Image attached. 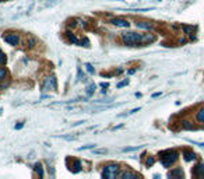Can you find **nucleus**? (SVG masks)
<instances>
[{
    "mask_svg": "<svg viewBox=\"0 0 204 179\" xmlns=\"http://www.w3.org/2000/svg\"><path fill=\"white\" fill-rule=\"evenodd\" d=\"M123 42L129 46H133V45H140V43H144L145 45V41H144V35L143 34H137V32H126L123 34L122 37Z\"/></svg>",
    "mask_w": 204,
    "mask_h": 179,
    "instance_id": "obj_1",
    "label": "nucleus"
},
{
    "mask_svg": "<svg viewBox=\"0 0 204 179\" xmlns=\"http://www.w3.org/2000/svg\"><path fill=\"white\" fill-rule=\"evenodd\" d=\"M161 161H162V165L165 166V168H169V166L172 165V164L178 159V153L176 151H173V150H168V151H165V153L161 154Z\"/></svg>",
    "mask_w": 204,
    "mask_h": 179,
    "instance_id": "obj_2",
    "label": "nucleus"
},
{
    "mask_svg": "<svg viewBox=\"0 0 204 179\" xmlns=\"http://www.w3.org/2000/svg\"><path fill=\"white\" fill-rule=\"evenodd\" d=\"M119 171H120V166L116 165V164H111V165H106L102 171V176L106 179H115L118 176Z\"/></svg>",
    "mask_w": 204,
    "mask_h": 179,
    "instance_id": "obj_3",
    "label": "nucleus"
},
{
    "mask_svg": "<svg viewBox=\"0 0 204 179\" xmlns=\"http://www.w3.org/2000/svg\"><path fill=\"white\" fill-rule=\"evenodd\" d=\"M56 88V79L55 77H48V79L43 81V91H49V90H55Z\"/></svg>",
    "mask_w": 204,
    "mask_h": 179,
    "instance_id": "obj_4",
    "label": "nucleus"
},
{
    "mask_svg": "<svg viewBox=\"0 0 204 179\" xmlns=\"http://www.w3.org/2000/svg\"><path fill=\"white\" fill-rule=\"evenodd\" d=\"M4 39H6V42H9L10 45H13V46H17V45H18V42H20V37H18V35H16V34L7 35Z\"/></svg>",
    "mask_w": 204,
    "mask_h": 179,
    "instance_id": "obj_5",
    "label": "nucleus"
},
{
    "mask_svg": "<svg viewBox=\"0 0 204 179\" xmlns=\"http://www.w3.org/2000/svg\"><path fill=\"white\" fill-rule=\"evenodd\" d=\"M111 23L113 24V25H118V27H130V23H127L126 20H123V18H112L111 20Z\"/></svg>",
    "mask_w": 204,
    "mask_h": 179,
    "instance_id": "obj_6",
    "label": "nucleus"
},
{
    "mask_svg": "<svg viewBox=\"0 0 204 179\" xmlns=\"http://www.w3.org/2000/svg\"><path fill=\"white\" fill-rule=\"evenodd\" d=\"M137 27L138 28H143V30H152L154 28V25L151 23H147V21H138Z\"/></svg>",
    "mask_w": 204,
    "mask_h": 179,
    "instance_id": "obj_7",
    "label": "nucleus"
},
{
    "mask_svg": "<svg viewBox=\"0 0 204 179\" xmlns=\"http://www.w3.org/2000/svg\"><path fill=\"white\" fill-rule=\"evenodd\" d=\"M194 175L196 176H204V164H199L197 166H196V172H194Z\"/></svg>",
    "mask_w": 204,
    "mask_h": 179,
    "instance_id": "obj_8",
    "label": "nucleus"
},
{
    "mask_svg": "<svg viewBox=\"0 0 204 179\" xmlns=\"http://www.w3.org/2000/svg\"><path fill=\"white\" fill-rule=\"evenodd\" d=\"M183 157H184V159H186V161H193V159L196 158V154H194L193 151H184Z\"/></svg>",
    "mask_w": 204,
    "mask_h": 179,
    "instance_id": "obj_9",
    "label": "nucleus"
},
{
    "mask_svg": "<svg viewBox=\"0 0 204 179\" xmlns=\"http://www.w3.org/2000/svg\"><path fill=\"white\" fill-rule=\"evenodd\" d=\"M35 171H36V174H38L39 178H43V168H42V164H41V163L35 164Z\"/></svg>",
    "mask_w": 204,
    "mask_h": 179,
    "instance_id": "obj_10",
    "label": "nucleus"
},
{
    "mask_svg": "<svg viewBox=\"0 0 204 179\" xmlns=\"http://www.w3.org/2000/svg\"><path fill=\"white\" fill-rule=\"evenodd\" d=\"M120 178L122 179H133V178H137L134 172H122L120 174Z\"/></svg>",
    "mask_w": 204,
    "mask_h": 179,
    "instance_id": "obj_11",
    "label": "nucleus"
},
{
    "mask_svg": "<svg viewBox=\"0 0 204 179\" xmlns=\"http://www.w3.org/2000/svg\"><path fill=\"white\" fill-rule=\"evenodd\" d=\"M67 37H69V39L73 43H76V45H80V43H81V41H78V39H77V38L74 37V35H73L71 32H67Z\"/></svg>",
    "mask_w": 204,
    "mask_h": 179,
    "instance_id": "obj_12",
    "label": "nucleus"
},
{
    "mask_svg": "<svg viewBox=\"0 0 204 179\" xmlns=\"http://www.w3.org/2000/svg\"><path fill=\"white\" fill-rule=\"evenodd\" d=\"M173 176H179V178H182V176H183L182 169H176V171H173V172L169 174V178H173Z\"/></svg>",
    "mask_w": 204,
    "mask_h": 179,
    "instance_id": "obj_13",
    "label": "nucleus"
},
{
    "mask_svg": "<svg viewBox=\"0 0 204 179\" xmlns=\"http://www.w3.org/2000/svg\"><path fill=\"white\" fill-rule=\"evenodd\" d=\"M95 84L94 83H91L89 84V87H87V94H88V95H92V94L95 93Z\"/></svg>",
    "mask_w": 204,
    "mask_h": 179,
    "instance_id": "obj_14",
    "label": "nucleus"
},
{
    "mask_svg": "<svg viewBox=\"0 0 204 179\" xmlns=\"http://www.w3.org/2000/svg\"><path fill=\"white\" fill-rule=\"evenodd\" d=\"M197 120L201 122V123H204V108H201V109L197 112Z\"/></svg>",
    "mask_w": 204,
    "mask_h": 179,
    "instance_id": "obj_15",
    "label": "nucleus"
},
{
    "mask_svg": "<svg viewBox=\"0 0 204 179\" xmlns=\"http://www.w3.org/2000/svg\"><path fill=\"white\" fill-rule=\"evenodd\" d=\"M6 76H7V70L4 67H0V81L6 79Z\"/></svg>",
    "mask_w": 204,
    "mask_h": 179,
    "instance_id": "obj_16",
    "label": "nucleus"
},
{
    "mask_svg": "<svg viewBox=\"0 0 204 179\" xmlns=\"http://www.w3.org/2000/svg\"><path fill=\"white\" fill-rule=\"evenodd\" d=\"M182 123H183L182 126H183L184 129H194V126H193V125H190V122H188V120H184V122H182Z\"/></svg>",
    "mask_w": 204,
    "mask_h": 179,
    "instance_id": "obj_17",
    "label": "nucleus"
},
{
    "mask_svg": "<svg viewBox=\"0 0 204 179\" xmlns=\"http://www.w3.org/2000/svg\"><path fill=\"white\" fill-rule=\"evenodd\" d=\"M6 60H7V57L4 56V53L0 52V64H4L6 63Z\"/></svg>",
    "mask_w": 204,
    "mask_h": 179,
    "instance_id": "obj_18",
    "label": "nucleus"
},
{
    "mask_svg": "<svg viewBox=\"0 0 204 179\" xmlns=\"http://www.w3.org/2000/svg\"><path fill=\"white\" fill-rule=\"evenodd\" d=\"M154 163H155V158L154 157H150V158L147 159V166H151Z\"/></svg>",
    "mask_w": 204,
    "mask_h": 179,
    "instance_id": "obj_19",
    "label": "nucleus"
},
{
    "mask_svg": "<svg viewBox=\"0 0 204 179\" xmlns=\"http://www.w3.org/2000/svg\"><path fill=\"white\" fill-rule=\"evenodd\" d=\"M86 69H87V71H88L89 74H94V69H92V66H91V64H88V63H87V64H86Z\"/></svg>",
    "mask_w": 204,
    "mask_h": 179,
    "instance_id": "obj_20",
    "label": "nucleus"
},
{
    "mask_svg": "<svg viewBox=\"0 0 204 179\" xmlns=\"http://www.w3.org/2000/svg\"><path fill=\"white\" fill-rule=\"evenodd\" d=\"M60 139H64V140H77V136H60Z\"/></svg>",
    "mask_w": 204,
    "mask_h": 179,
    "instance_id": "obj_21",
    "label": "nucleus"
},
{
    "mask_svg": "<svg viewBox=\"0 0 204 179\" xmlns=\"http://www.w3.org/2000/svg\"><path fill=\"white\" fill-rule=\"evenodd\" d=\"M80 45H82V46H89V41L88 39H87V38H84V39H82L81 41V43H80Z\"/></svg>",
    "mask_w": 204,
    "mask_h": 179,
    "instance_id": "obj_22",
    "label": "nucleus"
},
{
    "mask_svg": "<svg viewBox=\"0 0 204 179\" xmlns=\"http://www.w3.org/2000/svg\"><path fill=\"white\" fill-rule=\"evenodd\" d=\"M95 147V144H89V146H84L80 148V151H84V150H89V148H94Z\"/></svg>",
    "mask_w": 204,
    "mask_h": 179,
    "instance_id": "obj_23",
    "label": "nucleus"
},
{
    "mask_svg": "<svg viewBox=\"0 0 204 179\" xmlns=\"http://www.w3.org/2000/svg\"><path fill=\"white\" fill-rule=\"evenodd\" d=\"M189 143H191V144H196V146H200V147H204V143H200V141H194V140H189Z\"/></svg>",
    "mask_w": 204,
    "mask_h": 179,
    "instance_id": "obj_24",
    "label": "nucleus"
},
{
    "mask_svg": "<svg viewBox=\"0 0 204 179\" xmlns=\"http://www.w3.org/2000/svg\"><path fill=\"white\" fill-rule=\"evenodd\" d=\"M183 30L186 31V32H191V31L194 30V27H188V25H184V27H183Z\"/></svg>",
    "mask_w": 204,
    "mask_h": 179,
    "instance_id": "obj_25",
    "label": "nucleus"
},
{
    "mask_svg": "<svg viewBox=\"0 0 204 179\" xmlns=\"http://www.w3.org/2000/svg\"><path fill=\"white\" fill-rule=\"evenodd\" d=\"M138 148H140V146H138V147H130V148H125L123 151H136V150H138Z\"/></svg>",
    "mask_w": 204,
    "mask_h": 179,
    "instance_id": "obj_26",
    "label": "nucleus"
},
{
    "mask_svg": "<svg viewBox=\"0 0 204 179\" xmlns=\"http://www.w3.org/2000/svg\"><path fill=\"white\" fill-rule=\"evenodd\" d=\"M108 153V150H95V154H105Z\"/></svg>",
    "mask_w": 204,
    "mask_h": 179,
    "instance_id": "obj_27",
    "label": "nucleus"
},
{
    "mask_svg": "<svg viewBox=\"0 0 204 179\" xmlns=\"http://www.w3.org/2000/svg\"><path fill=\"white\" fill-rule=\"evenodd\" d=\"M127 84H129L127 80H126V81H123V83H119L118 84V88H120V87H123V86H127Z\"/></svg>",
    "mask_w": 204,
    "mask_h": 179,
    "instance_id": "obj_28",
    "label": "nucleus"
},
{
    "mask_svg": "<svg viewBox=\"0 0 204 179\" xmlns=\"http://www.w3.org/2000/svg\"><path fill=\"white\" fill-rule=\"evenodd\" d=\"M140 109H141V108H134V109H133V111H130L129 113H136V112H138Z\"/></svg>",
    "mask_w": 204,
    "mask_h": 179,
    "instance_id": "obj_29",
    "label": "nucleus"
},
{
    "mask_svg": "<svg viewBox=\"0 0 204 179\" xmlns=\"http://www.w3.org/2000/svg\"><path fill=\"white\" fill-rule=\"evenodd\" d=\"M23 126H24V123H18V125H16V129L18 130V129H21Z\"/></svg>",
    "mask_w": 204,
    "mask_h": 179,
    "instance_id": "obj_30",
    "label": "nucleus"
},
{
    "mask_svg": "<svg viewBox=\"0 0 204 179\" xmlns=\"http://www.w3.org/2000/svg\"><path fill=\"white\" fill-rule=\"evenodd\" d=\"M101 87H102V88H108L109 84H108V83H102V84H101Z\"/></svg>",
    "mask_w": 204,
    "mask_h": 179,
    "instance_id": "obj_31",
    "label": "nucleus"
}]
</instances>
